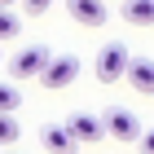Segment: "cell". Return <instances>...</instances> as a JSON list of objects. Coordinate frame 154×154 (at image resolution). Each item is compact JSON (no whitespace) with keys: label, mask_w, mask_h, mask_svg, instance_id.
Instances as JSON below:
<instances>
[{"label":"cell","mask_w":154,"mask_h":154,"mask_svg":"<svg viewBox=\"0 0 154 154\" xmlns=\"http://www.w3.org/2000/svg\"><path fill=\"white\" fill-rule=\"evenodd\" d=\"M9 5H13V0H0V9H9Z\"/></svg>","instance_id":"cell-15"},{"label":"cell","mask_w":154,"mask_h":154,"mask_svg":"<svg viewBox=\"0 0 154 154\" xmlns=\"http://www.w3.org/2000/svg\"><path fill=\"white\" fill-rule=\"evenodd\" d=\"M48 48H40V44H31V48H22V53H13L9 57V75L13 79H40V71L48 66Z\"/></svg>","instance_id":"cell-2"},{"label":"cell","mask_w":154,"mask_h":154,"mask_svg":"<svg viewBox=\"0 0 154 154\" xmlns=\"http://www.w3.org/2000/svg\"><path fill=\"white\" fill-rule=\"evenodd\" d=\"M75 75H79V62H75L71 53H57V57H48V66L40 71V84H44V88H66Z\"/></svg>","instance_id":"cell-4"},{"label":"cell","mask_w":154,"mask_h":154,"mask_svg":"<svg viewBox=\"0 0 154 154\" xmlns=\"http://www.w3.org/2000/svg\"><path fill=\"white\" fill-rule=\"evenodd\" d=\"M101 123H106V137H115V141H141V119L123 106H110Z\"/></svg>","instance_id":"cell-1"},{"label":"cell","mask_w":154,"mask_h":154,"mask_svg":"<svg viewBox=\"0 0 154 154\" xmlns=\"http://www.w3.org/2000/svg\"><path fill=\"white\" fill-rule=\"evenodd\" d=\"M141 150H145V154H154V128H150V132H141Z\"/></svg>","instance_id":"cell-14"},{"label":"cell","mask_w":154,"mask_h":154,"mask_svg":"<svg viewBox=\"0 0 154 154\" xmlns=\"http://www.w3.org/2000/svg\"><path fill=\"white\" fill-rule=\"evenodd\" d=\"M123 71H128V48L123 44H106L101 53H97V79L101 84H119Z\"/></svg>","instance_id":"cell-3"},{"label":"cell","mask_w":154,"mask_h":154,"mask_svg":"<svg viewBox=\"0 0 154 154\" xmlns=\"http://www.w3.org/2000/svg\"><path fill=\"white\" fill-rule=\"evenodd\" d=\"M40 141H44L48 154H75V150H79V141L71 137L66 123H48V128H40Z\"/></svg>","instance_id":"cell-5"},{"label":"cell","mask_w":154,"mask_h":154,"mask_svg":"<svg viewBox=\"0 0 154 154\" xmlns=\"http://www.w3.org/2000/svg\"><path fill=\"white\" fill-rule=\"evenodd\" d=\"M22 31V22H18V13L13 9H0V40H13Z\"/></svg>","instance_id":"cell-10"},{"label":"cell","mask_w":154,"mask_h":154,"mask_svg":"<svg viewBox=\"0 0 154 154\" xmlns=\"http://www.w3.org/2000/svg\"><path fill=\"white\" fill-rule=\"evenodd\" d=\"M123 18L132 26H154V0H123Z\"/></svg>","instance_id":"cell-9"},{"label":"cell","mask_w":154,"mask_h":154,"mask_svg":"<svg viewBox=\"0 0 154 154\" xmlns=\"http://www.w3.org/2000/svg\"><path fill=\"white\" fill-rule=\"evenodd\" d=\"M66 9H71V18L84 22V26H101L106 22V0H66Z\"/></svg>","instance_id":"cell-8"},{"label":"cell","mask_w":154,"mask_h":154,"mask_svg":"<svg viewBox=\"0 0 154 154\" xmlns=\"http://www.w3.org/2000/svg\"><path fill=\"white\" fill-rule=\"evenodd\" d=\"M18 106H22V93H18V88H9V84H0V110H5V115H13Z\"/></svg>","instance_id":"cell-12"},{"label":"cell","mask_w":154,"mask_h":154,"mask_svg":"<svg viewBox=\"0 0 154 154\" xmlns=\"http://www.w3.org/2000/svg\"><path fill=\"white\" fill-rule=\"evenodd\" d=\"M66 128H71V137H75L79 145H93V141H101V137H106V123H101L97 115H71V123H66Z\"/></svg>","instance_id":"cell-6"},{"label":"cell","mask_w":154,"mask_h":154,"mask_svg":"<svg viewBox=\"0 0 154 154\" xmlns=\"http://www.w3.org/2000/svg\"><path fill=\"white\" fill-rule=\"evenodd\" d=\"M123 79H128L137 93H154V62H150V57H128Z\"/></svg>","instance_id":"cell-7"},{"label":"cell","mask_w":154,"mask_h":154,"mask_svg":"<svg viewBox=\"0 0 154 154\" xmlns=\"http://www.w3.org/2000/svg\"><path fill=\"white\" fill-rule=\"evenodd\" d=\"M18 132H22V128H18V119L0 110V145H13V141H18Z\"/></svg>","instance_id":"cell-11"},{"label":"cell","mask_w":154,"mask_h":154,"mask_svg":"<svg viewBox=\"0 0 154 154\" xmlns=\"http://www.w3.org/2000/svg\"><path fill=\"white\" fill-rule=\"evenodd\" d=\"M22 5H26V13H44L53 0H22Z\"/></svg>","instance_id":"cell-13"}]
</instances>
